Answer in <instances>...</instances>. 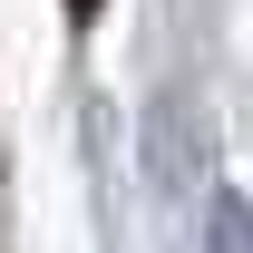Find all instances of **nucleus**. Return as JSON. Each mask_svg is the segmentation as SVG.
Masks as SVG:
<instances>
[{
	"label": "nucleus",
	"instance_id": "obj_1",
	"mask_svg": "<svg viewBox=\"0 0 253 253\" xmlns=\"http://www.w3.org/2000/svg\"><path fill=\"white\" fill-rule=\"evenodd\" d=\"M214 253H253V205H244V195L214 205Z\"/></svg>",
	"mask_w": 253,
	"mask_h": 253
},
{
	"label": "nucleus",
	"instance_id": "obj_2",
	"mask_svg": "<svg viewBox=\"0 0 253 253\" xmlns=\"http://www.w3.org/2000/svg\"><path fill=\"white\" fill-rule=\"evenodd\" d=\"M68 10H97V0H68Z\"/></svg>",
	"mask_w": 253,
	"mask_h": 253
}]
</instances>
